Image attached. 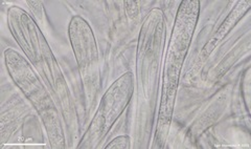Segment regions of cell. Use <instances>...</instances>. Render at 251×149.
Masks as SVG:
<instances>
[{"instance_id":"obj_2","label":"cell","mask_w":251,"mask_h":149,"mask_svg":"<svg viewBox=\"0 0 251 149\" xmlns=\"http://www.w3.org/2000/svg\"><path fill=\"white\" fill-rule=\"evenodd\" d=\"M7 22L22 51L51 89V95L64 107L69 106V90L59 64L35 21L18 6H12L7 13ZM65 109V107H64Z\"/></svg>"},{"instance_id":"obj_6","label":"cell","mask_w":251,"mask_h":149,"mask_svg":"<svg viewBox=\"0 0 251 149\" xmlns=\"http://www.w3.org/2000/svg\"><path fill=\"white\" fill-rule=\"evenodd\" d=\"M106 149H128L130 148V139L128 136H121L115 138L111 141L107 146Z\"/></svg>"},{"instance_id":"obj_5","label":"cell","mask_w":251,"mask_h":149,"mask_svg":"<svg viewBox=\"0 0 251 149\" xmlns=\"http://www.w3.org/2000/svg\"><path fill=\"white\" fill-rule=\"evenodd\" d=\"M69 37L83 80L96 88L99 79V74L96 73L99 69V53L91 28L82 17L75 16L70 21Z\"/></svg>"},{"instance_id":"obj_4","label":"cell","mask_w":251,"mask_h":149,"mask_svg":"<svg viewBox=\"0 0 251 149\" xmlns=\"http://www.w3.org/2000/svg\"><path fill=\"white\" fill-rule=\"evenodd\" d=\"M133 75L130 72L124 74L110 86L77 148L98 147L129 104L133 95Z\"/></svg>"},{"instance_id":"obj_1","label":"cell","mask_w":251,"mask_h":149,"mask_svg":"<svg viewBox=\"0 0 251 149\" xmlns=\"http://www.w3.org/2000/svg\"><path fill=\"white\" fill-rule=\"evenodd\" d=\"M199 10V1H182L177 14L175 27L173 29L163 69L162 97L155 138V143H158L159 147H163V144L166 143L174 112L180 72L188 46L191 44Z\"/></svg>"},{"instance_id":"obj_3","label":"cell","mask_w":251,"mask_h":149,"mask_svg":"<svg viewBox=\"0 0 251 149\" xmlns=\"http://www.w3.org/2000/svg\"><path fill=\"white\" fill-rule=\"evenodd\" d=\"M6 68L12 79L25 97L33 103L36 111L42 117L52 148L64 147V136L59 119V111L54 105L50 93L39 79L38 75L21 55L12 49L4 52Z\"/></svg>"}]
</instances>
